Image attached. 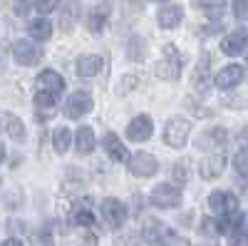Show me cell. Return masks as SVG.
Returning a JSON list of instances; mask_svg holds the SVG:
<instances>
[{
    "mask_svg": "<svg viewBox=\"0 0 248 246\" xmlns=\"http://www.w3.org/2000/svg\"><path fill=\"white\" fill-rule=\"evenodd\" d=\"M144 239L154 246H189V241L176 236L164 221H156V219H149L147 227H144Z\"/></svg>",
    "mask_w": 248,
    "mask_h": 246,
    "instance_id": "6da1fadb",
    "label": "cell"
},
{
    "mask_svg": "<svg viewBox=\"0 0 248 246\" xmlns=\"http://www.w3.org/2000/svg\"><path fill=\"white\" fill-rule=\"evenodd\" d=\"M241 142H243V147H248V127L241 132Z\"/></svg>",
    "mask_w": 248,
    "mask_h": 246,
    "instance_id": "8d00e7d4",
    "label": "cell"
},
{
    "mask_svg": "<svg viewBox=\"0 0 248 246\" xmlns=\"http://www.w3.org/2000/svg\"><path fill=\"white\" fill-rule=\"evenodd\" d=\"M102 145H105V149H107V154L114 159V162H127L129 159V152H127V147L119 142V137L114 134V132H107L105 134V139H102Z\"/></svg>",
    "mask_w": 248,
    "mask_h": 246,
    "instance_id": "9a60e30c",
    "label": "cell"
},
{
    "mask_svg": "<svg viewBox=\"0 0 248 246\" xmlns=\"http://www.w3.org/2000/svg\"><path fill=\"white\" fill-rule=\"evenodd\" d=\"M72 132L67 130V127H57L55 130V134H52V147H55V152L57 154H65L67 149H70V145H72Z\"/></svg>",
    "mask_w": 248,
    "mask_h": 246,
    "instance_id": "d4e9b609",
    "label": "cell"
},
{
    "mask_svg": "<svg viewBox=\"0 0 248 246\" xmlns=\"http://www.w3.org/2000/svg\"><path fill=\"white\" fill-rule=\"evenodd\" d=\"M181 20H184V8H181V5H167V8L159 13V25H161L164 30L176 28Z\"/></svg>",
    "mask_w": 248,
    "mask_h": 246,
    "instance_id": "e0dca14e",
    "label": "cell"
},
{
    "mask_svg": "<svg viewBox=\"0 0 248 246\" xmlns=\"http://www.w3.org/2000/svg\"><path fill=\"white\" fill-rule=\"evenodd\" d=\"M226 5V0H194V8L201 10H221Z\"/></svg>",
    "mask_w": 248,
    "mask_h": 246,
    "instance_id": "1f68e13d",
    "label": "cell"
},
{
    "mask_svg": "<svg viewBox=\"0 0 248 246\" xmlns=\"http://www.w3.org/2000/svg\"><path fill=\"white\" fill-rule=\"evenodd\" d=\"M109 3L105 0V3H99L92 13H90V17H87V28H90V33H102V28H105V23H107V17H109Z\"/></svg>",
    "mask_w": 248,
    "mask_h": 246,
    "instance_id": "2e32d148",
    "label": "cell"
},
{
    "mask_svg": "<svg viewBox=\"0 0 248 246\" xmlns=\"http://www.w3.org/2000/svg\"><path fill=\"white\" fill-rule=\"evenodd\" d=\"M223 169H226V157L221 152L218 154H209L203 162H199V174L203 179H216V177L223 174Z\"/></svg>",
    "mask_w": 248,
    "mask_h": 246,
    "instance_id": "7c38bea8",
    "label": "cell"
},
{
    "mask_svg": "<svg viewBox=\"0 0 248 246\" xmlns=\"http://www.w3.org/2000/svg\"><path fill=\"white\" fill-rule=\"evenodd\" d=\"M181 75V52L174 45H164V57L156 63V77L161 80H176Z\"/></svg>",
    "mask_w": 248,
    "mask_h": 246,
    "instance_id": "3957f363",
    "label": "cell"
},
{
    "mask_svg": "<svg viewBox=\"0 0 248 246\" xmlns=\"http://www.w3.org/2000/svg\"><path fill=\"white\" fill-rule=\"evenodd\" d=\"M231 246H248V224L241 221L231 229Z\"/></svg>",
    "mask_w": 248,
    "mask_h": 246,
    "instance_id": "4316f807",
    "label": "cell"
},
{
    "mask_svg": "<svg viewBox=\"0 0 248 246\" xmlns=\"http://www.w3.org/2000/svg\"><path fill=\"white\" fill-rule=\"evenodd\" d=\"M156 3H161V0H156Z\"/></svg>",
    "mask_w": 248,
    "mask_h": 246,
    "instance_id": "74e56055",
    "label": "cell"
},
{
    "mask_svg": "<svg viewBox=\"0 0 248 246\" xmlns=\"http://www.w3.org/2000/svg\"><path fill=\"white\" fill-rule=\"evenodd\" d=\"M189 134H191V122L184 119V117L169 119L167 127H164V142H167L169 147H176V149H181L186 142H189Z\"/></svg>",
    "mask_w": 248,
    "mask_h": 246,
    "instance_id": "7a4b0ae2",
    "label": "cell"
},
{
    "mask_svg": "<svg viewBox=\"0 0 248 246\" xmlns=\"http://www.w3.org/2000/svg\"><path fill=\"white\" fill-rule=\"evenodd\" d=\"M129 172L134 177H154L159 172V162L156 157H152L149 152H137L129 159Z\"/></svg>",
    "mask_w": 248,
    "mask_h": 246,
    "instance_id": "ba28073f",
    "label": "cell"
},
{
    "mask_svg": "<svg viewBox=\"0 0 248 246\" xmlns=\"http://www.w3.org/2000/svg\"><path fill=\"white\" fill-rule=\"evenodd\" d=\"M144 55H147V48H144L141 37H132L129 40V57L132 60H141Z\"/></svg>",
    "mask_w": 248,
    "mask_h": 246,
    "instance_id": "f1b7e54d",
    "label": "cell"
},
{
    "mask_svg": "<svg viewBox=\"0 0 248 246\" xmlns=\"http://www.w3.org/2000/svg\"><path fill=\"white\" fill-rule=\"evenodd\" d=\"M233 167H236V172H238L241 177H246V174H248V147H246V149H241V152L236 154Z\"/></svg>",
    "mask_w": 248,
    "mask_h": 246,
    "instance_id": "f546056e",
    "label": "cell"
},
{
    "mask_svg": "<svg viewBox=\"0 0 248 246\" xmlns=\"http://www.w3.org/2000/svg\"><path fill=\"white\" fill-rule=\"evenodd\" d=\"M209 207H211V212H216L218 216H231V214H236V209H238V201H236V197H233L231 192H214V194L209 197Z\"/></svg>",
    "mask_w": 248,
    "mask_h": 246,
    "instance_id": "30bf717a",
    "label": "cell"
},
{
    "mask_svg": "<svg viewBox=\"0 0 248 246\" xmlns=\"http://www.w3.org/2000/svg\"><path fill=\"white\" fill-rule=\"evenodd\" d=\"M28 33H30V37L37 40V43H43V40H50V35H52V23L47 17H37L28 25Z\"/></svg>",
    "mask_w": 248,
    "mask_h": 246,
    "instance_id": "44dd1931",
    "label": "cell"
},
{
    "mask_svg": "<svg viewBox=\"0 0 248 246\" xmlns=\"http://www.w3.org/2000/svg\"><path fill=\"white\" fill-rule=\"evenodd\" d=\"M211 82H214V77H211V63H209V52H203V57H201V63L196 65V70H194V87L199 90V92H206L211 87Z\"/></svg>",
    "mask_w": 248,
    "mask_h": 246,
    "instance_id": "5bb4252c",
    "label": "cell"
},
{
    "mask_svg": "<svg viewBox=\"0 0 248 246\" xmlns=\"http://www.w3.org/2000/svg\"><path fill=\"white\" fill-rule=\"evenodd\" d=\"M79 17V3L77 0H70V3H65V8H62V15H60V28L62 30H72V25L77 23Z\"/></svg>",
    "mask_w": 248,
    "mask_h": 246,
    "instance_id": "cb8c5ba5",
    "label": "cell"
},
{
    "mask_svg": "<svg viewBox=\"0 0 248 246\" xmlns=\"http://www.w3.org/2000/svg\"><path fill=\"white\" fill-rule=\"evenodd\" d=\"M152 204L159 209H174L181 204V189L171 187V184H159L152 189Z\"/></svg>",
    "mask_w": 248,
    "mask_h": 246,
    "instance_id": "277c9868",
    "label": "cell"
},
{
    "mask_svg": "<svg viewBox=\"0 0 248 246\" xmlns=\"http://www.w3.org/2000/svg\"><path fill=\"white\" fill-rule=\"evenodd\" d=\"M13 57L20 65H35L37 60L43 57V48L35 45L32 40H17L13 45Z\"/></svg>",
    "mask_w": 248,
    "mask_h": 246,
    "instance_id": "52a82bcc",
    "label": "cell"
},
{
    "mask_svg": "<svg viewBox=\"0 0 248 246\" xmlns=\"http://www.w3.org/2000/svg\"><path fill=\"white\" fill-rule=\"evenodd\" d=\"M92 110V95L90 92H72L65 102V115L70 119H79V117H85L87 112Z\"/></svg>",
    "mask_w": 248,
    "mask_h": 246,
    "instance_id": "8992f818",
    "label": "cell"
},
{
    "mask_svg": "<svg viewBox=\"0 0 248 246\" xmlns=\"http://www.w3.org/2000/svg\"><path fill=\"white\" fill-rule=\"evenodd\" d=\"M3 125H5V132H8V137H13L15 142H23L25 139V125L20 122V117H15L13 112H5L3 115Z\"/></svg>",
    "mask_w": 248,
    "mask_h": 246,
    "instance_id": "603a6c76",
    "label": "cell"
},
{
    "mask_svg": "<svg viewBox=\"0 0 248 246\" xmlns=\"http://www.w3.org/2000/svg\"><path fill=\"white\" fill-rule=\"evenodd\" d=\"M102 216H105V221L112 229H119L122 224L127 221V207H124V201L109 197V199L102 201Z\"/></svg>",
    "mask_w": 248,
    "mask_h": 246,
    "instance_id": "5b68a950",
    "label": "cell"
},
{
    "mask_svg": "<svg viewBox=\"0 0 248 246\" xmlns=\"http://www.w3.org/2000/svg\"><path fill=\"white\" fill-rule=\"evenodd\" d=\"M174 179H179V184L186 181V164L184 162H179L176 167H174Z\"/></svg>",
    "mask_w": 248,
    "mask_h": 246,
    "instance_id": "e575fe53",
    "label": "cell"
},
{
    "mask_svg": "<svg viewBox=\"0 0 248 246\" xmlns=\"http://www.w3.org/2000/svg\"><path fill=\"white\" fill-rule=\"evenodd\" d=\"M3 246H23V241H20V239H5Z\"/></svg>",
    "mask_w": 248,
    "mask_h": 246,
    "instance_id": "d590c367",
    "label": "cell"
},
{
    "mask_svg": "<svg viewBox=\"0 0 248 246\" xmlns=\"http://www.w3.org/2000/svg\"><path fill=\"white\" fill-rule=\"evenodd\" d=\"M233 15L238 20H248V0H233Z\"/></svg>",
    "mask_w": 248,
    "mask_h": 246,
    "instance_id": "836d02e7",
    "label": "cell"
},
{
    "mask_svg": "<svg viewBox=\"0 0 248 246\" xmlns=\"http://www.w3.org/2000/svg\"><path fill=\"white\" fill-rule=\"evenodd\" d=\"M102 70V57L99 55H82L77 60V75L82 77H94Z\"/></svg>",
    "mask_w": 248,
    "mask_h": 246,
    "instance_id": "ac0fdd59",
    "label": "cell"
},
{
    "mask_svg": "<svg viewBox=\"0 0 248 246\" xmlns=\"http://www.w3.org/2000/svg\"><path fill=\"white\" fill-rule=\"evenodd\" d=\"M75 145H77V152H79V154H90V152L97 147L94 132H92L90 127H79V130H77V137H75Z\"/></svg>",
    "mask_w": 248,
    "mask_h": 246,
    "instance_id": "ffe728a7",
    "label": "cell"
},
{
    "mask_svg": "<svg viewBox=\"0 0 248 246\" xmlns=\"http://www.w3.org/2000/svg\"><path fill=\"white\" fill-rule=\"evenodd\" d=\"M152 132H154V125H152L149 115H137L127 127V137L132 142H147L152 137Z\"/></svg>",
    "mask_w": 248,
    "mask_h": 246,
    "instance_id": "8fae6325",
    "label": "cell"
},
{
    "mask_svg": "<svg viewBox=\"0 0 248 246\" xmlns=\"http://www.w3.org/2000/svg\"><path fill=\"white\" fill-rule=\"evenodd\" d=\"M55 99H57V95L43 87V90L35 95V105H37V107H43V110H52V107H55Z\"/></svg>",
    "mask_w": 248,
    "mask_h": 246,
    "instance_id": "83f0119b",
    "label": "cell"
},
{
    "mask_svg": "<svg viewBox=\"0 0 248 246\" xmlns=\"http://www.w3.org/2000/svg\"><path fill=\"white\" fill-rule=\"evenodd\" d=\"M246 48H248V30L246 28H236L233 33H229V35L221 40V50L229 55V57L243 55Z\"/></svg>",
    "mask_w": 248,
    "mask_h": 246,
    "instance_id": "9c48e42d",
    "label": "cell"
},
{
    "mask_svg": "<svg viewBox=\"0 0 248 246\" xmlns=\"http://www.w3.org/2000/svg\"><path fill=\"white\" fill-rule=\"evenodd\" d=\"M226 137L229 134H226L223 127H211L199 137V147H221V145H226Z\"/></svg>",
    "mask_w": 248,
    "mask_h": 246,
    "instance_id": "7402d4cb",
    "label": "cell"
},
{
    "mask_svg": "<svg viewBox=\"0 0 248 246\" xmlns=\"http://www.w3.org/2000/svg\"><path fill=\"white\" fill-rule=\"evenodd\" d=\"M243 80V67L241 65H229V67H223L216 77H214V85L218 90H231L236 87L238 82Z\"/></svg>",
    "mask_w": 248,
    "mask_h": 246,
    "instance_id": "4fadbf2b",
    "label": "cell"
},
{
    "mask_svg": "<svg viewBox=\"0 0 248 246\" xmlns=\"http://www.w3.org/2000/svg\"><path fill=\"white\" fill-rule=\"evenodd\" d=\"M32 5L37 8V13H43V15H47V13L57 10V5H60V0H32Z\"/></svg>",
    "mask_w": 248,
    "mask_h": 246,
    "instance_id": "4dcf8cb0",
    "label": "cell"
},
{
    "mask_svg": "<svg viewBox=\"0 0 248 246\" xmlns=\"http://www.w3.org/2000/svg\"><path fill=\"white\" fill-rule=\"evenodd\" d=\"M201 231L206 236H216V234H221V224H216L214 219H203L201 221Z\"/></svg>",
    "mask_w": 248,
    "mask_h": 246,
    "instance_id": "d6a6232c",
    "label": "cell"
},
{
    "mask_svg": "<svg viewBox=\"0 0 248 246\" xmlns=\"http://www.w3.org/2000/svg\"><path fill=\"white\" fill-rule=\"evenodd\" d=\"M70 221L72 224H77V227H92L94 224V214H92V209L87 207H75V212L70 214Z\"/></svg>",
    "mask_w": 248,
    "mask_h": 246,
    "instance_id": "484cf974",
    "label": "cell"
},
{
    "mask_svg": "<svg viewBox=\"0 0 248 246\" xmlns=\"http://www.w3.org/2000/svg\"><path fill=\"white\" fill-rule=\"evenodd\" d=\"M37 82L45 90L55 92V95H60L62 90H65V80H62V75H57L55 70H43V72H40V77H37Z\"/></svg>",
    "mask_w": 248,
    "mask_h": 246,
    "instance_id": "d6986e66",
    "label": "cell"
}]
</instances>
